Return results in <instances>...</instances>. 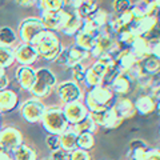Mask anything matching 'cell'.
<instances>
[{
  "mask_svg": "<svg viewBox=\"0 0 160 160\" xmlns=\"http://www.w3.org/2000/svg\"><path fill=\"white\" fill-rule=\"evenodd\" d=\"M133 106L138 113L143 115V116H148V115L156 112V98L148 92L142 93L133 102Z\"/></svg>",
  "mask_w": 160,
  "mask_h": 160,
  "instance_id": "18",
  "label": "cell"
},
{
  "mask_svg": "<svg viewBox=\"0 0 160 160\" xmlns=\"http://www.w3.org/2000/svg\"><path fill=\"white\" fill-rule=\"evenodd\" d=\"M62 109L69 126H73V124L82 122L83 119L89 116L88 109L83 102H72L68 104H63Z\"/></svg>",
  "mask_w": 160,
  "mask_h": 160,
  "instance_id": "14",
  "label": "cell"
},
{
  "mask_svg": "<svg viewBox=\"0 0 160 160\" xmlns=\"http://www.w3.org/2000/svg\"><path fill=\"white\" fill-rule=\"evenodd\" d=\"M115 102H116V96L107 86H99L88 89L83 100L89 113H100L107 111L113 107Z\"/></svg>",
  "mask_w": 160,
  "mask_h": 160,
  "instance_id": "1",
  "label": "cell"
},
{
  "mask_svg": "<svg viewBox=\"0 0 160 160\" xmlns=\"http://www.w3.org/2000/svg\"><path fill=\"white\" fill-rule=\"evenodd\" d=\"M142 67L144 69V72L151 75V76H156V75H160V60L156 59L155 56H149L146 60L142 62Z\"/></svg>",
  "mask_w": 160,
  "mask_h": 160,
  "instance_id": "37",
  "label": "cell"
},
{
  "mask_svg": "<svg viewBox=\"0 0 160 160\" xmlns=\"http://www.w3.org/2000/svg\"><path fill=\"white\" fill-rule=\"evenodd\" d=\"M40 124L48 135H62L69 127L67 119L63 113V109L55 106L46 108L43 118L40 120Z\"/></svg>",
  "mask_w": 160,
  "mask_h": 160,
  "instance_id": "3",
  "label": "cell"
},
{
  "mask_svg": "<svg viewBox=\"0 0 160 160\" xmlns=\"http://www.w3.org/2000/svg\"><path fill=\"white\" fill-rule=\"evenodd\" d=\"M33 46L39 53V58L47 60L49 63H53L64 48L58 33L52 31H46Z\"/></svg>",
  "mask_w": 160,
  "mask_h": 160,
  "instance_id": "2",
  "label": "cell"
},
{
  "mask_svg": "<svg viewBox=\"0 0 160 160\" xmlns=\"http://www.w3.org/2000/svg\"><path fill=\"white\" fill-rule=\"evenodd\" d=\"M109 18H111V15H109V13L106 11V9L99 8L91 18H88V19H86V20H88V22L91 23L93 27H96L98 29H103V28H106V27L108 26Z\"/></svg>",
  "mask_w": 160,
  "mask_h": 160,
  "instance_id": "30",
  "label": "cell"
},
{
  "mask_svg": "<svg viewBox=\"0 0 160 160\" xmlns=\"http://www.w3.org/2000/svg\"><path fill=\"white\" fill-rule=\"evenodd\" d=\"M113 109L119 115V118L122 120H127L135 116L136 109H135L133 102L127 98H116V102L113 104Z\"/></svg>",
  "mask_w": 160,
  "mask_h": 160,
  "instance_id": "24",
  "label": "cell"
},
{
  "mask_svg": "<svg viewBox=\"0 0 160 160\" xmlns=\"http://www.w3.org/2000/svg\"><path fill=\"white\" fill-rule=\"evenodd\" d=\"M159 133H160V131H159Z\"/></svg>",
  "mask_w": 160,
  "mask_h": 160,
  "instance_id": "56",
  "label": "cell"
},
{
  "mask_svg": "<svg viewBox=\"0 0 160 160\" xmlns=\"http://www.w3.org/2000/svg\"><path fill=\"white\" fill-rule=\"evenodd\" d=\"M131 28L138 38H152L153 32L158 29V16H147L142 19H135Z\"/></svg>",
  "mask_w": 160,
  "mask_h": 160,
  "instance_id": "15",
  "label": "cell"
},
{
  "mask_svg": "<svg viewBox=\"0 0 160 160\" xmlns=\"http://www.w3.org/2000/svg\"><path fill=\"white\" fill-rule=\"evenodd\" d=\"M156 16H158V29H156V32H158V36L160 38V9H159Z\"/></svg>",
  "mask_w": 160,
  "mask_h": 160,
  "instance_id": "51",
  "label": "cell"
},
{
  "mask_svg": "<svg viewBox=\"0 0 160 160\" xmlns=\"http://www.w3.org/2000/svg\"><path fill=\"white\" fill-rule=\"evenodd\" d=\"M82 27H83V20L80 19L72 9H68L66 23H64L60 33L67 38H75L79 33L80 29H82Z\"/></svg>",
  "mask_w": 160,
  "mask_h": 160,
  "instance_id": "22",
  "label": "cell"
},
{
  "mask_svg": "<svg viewBox=\"0 0 160 160\" xmlns=\"http://www.w3.org/2000/svg\"><path fill=\"white\" fill-rule=\"evenodd\" d=\"M132 83L133 82L126 73H119L113 82L109 84V88H111V91L115 93L116 98H126V95L131 92Z\"/></svg>",
  "mask_w": 160,
  "mask_h": 160,
  "instance_id": "21",
  "label": "cell"
},
{
  "mask_svg": "<svg viewBox=\"0 0 160 160\" xmlns=\"http://www.w3.org/2000/svg\"><path fill=\"white\" fill-rule=\"evenodd\" d=\"M129 49H131L132 55L139 63H142L143 60H146L147 58L151 56L149 43H148V39L146 38H136V40L131 44Z\"/></svg>",
  "mask_w": 160,
  "mask_h": 160,
  "instance_id": "25",
  "label": "cell"
},
{
  "mask_svg": "<svg viewBox=\"0 0 160 160\" xmlns=\"http://www.w3.org/2000/svg\"><path fill=\"white\" fill-rule=\"evenodd\" d=\"M0 129H2V128H0Z\"/></svg>",
  "mask_w": 160,
  "mask_h": 160,
  "instance_id": "57",
  "label": "cell"
},
{
  "mask_svg": "<svg viewBox=\"0 0 160 160\" xmlns=\"http://www.w3.org/2000/svg\"><path fill=\"white\" fill-rule=\"evenodd\" d=\"M89 115H91V118L93 119V122H95L96 126L107 128V129H113V128L119 127L120 124L123 123V120L119 118V115L113 109V107L107 109V111H104V112L89 113Z\"/></svg>",
  "mask_w": 160,
  "mask_h": 160,
  "instance_id": "17",
  "label": "cell"
},
{
  "mask_svg": "<svg viewBox=\"0 0 160 160\" xmlns=\"http://www.w3.org/2000/svg\"><path fill=\"white\" fill-rule=\"evenodd\" d=\"M15 63V47H7L0 44V67L9 68Z\"/></svg>",
  "mask_w": 160,
  "mask_h": 160,
  "instance_id": "36",
  "label": "cell"
},
{
  "mask_svg": "<svg viewBox=\"0 0 160 160\" xmlns=\"http://www.w3.org/2000/svg\"><path fill=\"white\" fill-rule=\"evenodd\" d=\"M55 91H56L58 98L63 104H68L72 102H82V99H84L80 84L73 82V80H64V82L58 83Z\"/></svg>",
  "mask_w": 160,
  "mask_h": 160,
  "instance_id": "7",
  "label": "cell"
},
{
  "mask_svg": "<svg viewBox=\"0 0 160 160\" xmlns=\"http://www.w3.org/2000/svg\"><path fill=\"white\" fill-rule=\"evenodd\" d=\"M76 138L78 135L75 133L71 127H68L67 131H64L62 135H60V144H62V149L64 151L71 152L76 148Z\"/></svg>",
  "mask_w": 160,
  "mask_h": 160,
  "instance_id": "33",
  "label": "cell"
},
{
  "mask_svg": "<svg viewBox=\"0 0 160 160\" xmlns=\"http://www.w3.org/2000/svg\"><path fill=\"white\" fill-rule=\"evenodd\" d=\"M0 160H13V159H12V155L9 151L2 149V151H0Z\"/></svg>",
  "mask_w": 160,
  "mask_h": 160,
  "instance_id": "50",
  "label": "cell"
},
{
  "mask_svg": "<svg viewBox=\"0 0 160 160\" xmlns=\"http://www.w3.org/2000/svg\"><path fill=\"white\" fill-rule=\"evenodd\" d=\"M95 146V138L93 133L86 132V133H80L76 138V148L83 149V151H88Z\"/></svg>",
  "mask_w": 160,
  "mask_h": 160,
  "instance_id": "38",
  "label": "cell"
},
{
  "mask_svg": "<svg viewBox=\"0 0 160 160\" xmlns=\"http://www.w3.org/2000/svg\"><path fill=\"white\" fill-rule=\"evenodd\" d=\"M69 160H91V158H89V153L87 151L75 148L73 151L69 152Z\"/></svg>",
  "mask_w": 160,
  "mask_h": 160,
  "instance_id": "46",
  "label": "cell"
},
{
  "mask_svg": "<svg viewBox=\"0 0 160 160\" xmlns=\"http://www.w3.org/2000/svg\"><path fill=\"white\" fill-rule=\"evenodd\" d=\"M23 144V135L18 128L7 126L0 129V146L3 149L11 152L12 149Z\"/></svg>",
  "mask_w": 160,
  "mask_h": 160,
  "instance_id": "12",
  "label": "cell"
},
{
  "mask_svg": "<svg viewBox=\"0 0 160 160\" xmlns=\"http://www.w3.org/2000/svg\"><path fill=\"white\" fill-rule=\"evenodd\" d=\"M152 78L153 76H151V75H148V73H143L135 83H136V86H138V88L140 89V91L148 92V88H149V84H151V82H152Z\"/></svg>",
  "mask_w": 160,
  "mask_h": 160,
  "instance_id": "42",
  "label": "cell"
},
{
  "mask_svg": "<svg viewBox=\"0 0 160 160\" xmlns=\"http://www.w3.org/2000/svg\"><path fill=\"white\" fill-rule=\"evenodd\" d=\"M19 40L18 31H15L13 28L4 26L0 27V44L7 47H15Z\"/></svg>",
  "mask_w": 160,
  "mask_h": 160,
  "instance_id": "29",
  "label": "cell"
},
{
  "mask_svg": "<svg viewBox=\"0 0 160 160\" xmlns=\"http://www.w3.org/2000/svg\"><path fill=\"white\" fill-rule=\"evenodd\" d=\"M46 160H48V159H46ZM49 160H52V159H49Z\"/></svg>",
  "mask_w": 160,
  "mask_h": 160,
  "instance_id": "55",
  "label": "cell"
},
{
  "mask_svg": "<svg viewBox=\"0 0 160 160\" xmlns=\"http://www.w3.org/2000/svg\"><path fill=\"white\" fill-rule=\"evenodd\" d=\"M11 155H12L13 160H36V153H35V151L31 147L26 146V144H22V146L12 149Z\"/></svg>",
  "mask_w": 160,
  "mask_h": 160,
  "instance_id": "35",
  "label": "cell"
},
{
  "mask_svg": "<svg viewBox=\"0 0 160 160\" xmlns=\"http://www.w3.org/2000/svg\"><path fill=\"white\" fill-rule=\"evenodd\" d=\"M52 160H69V152L68 151H64V149H58V151L52 152Z\"/></svg>",
  "mask_w": 160,
  "mask_h": 160,
  "instance_id": "47",
  "label": "cell"
},
{
  "mask_svg": "<svg viewBox=\"0 0 160 160\" xmlns=\"http://www.w3.org/2000/svg\"><path fill=\"white\" fill-rule=\"evenodd\" d=\"M91 58V53L86 49L78 47L76 44H71L68 47H64L63 51L60 52V55L58 56V59L55 60V64L58 66H64V67H69L71 68L75 64L79 63H84L87 59Z\"/></svg>",
  "mask_w": 160,
  "mask_h": 160,
  "instance_id": "6",
  "label": "cell"
},
{
  "mask_svg": "<svg viewBox=\"0 0 160 160\" xmlns=\"http://www.w3.org/2000/svg\"><path fill=\"white\" fill-rule=\"evenodd\" d=\"M40 18H26L18 27V36L22 43L33 44L40 39V36L46 32Z\"/></svg>",
  "mask_w": 160,
  "mask_h": 160,
  "instance_id": "5",
  "label": "cell"
},
{
  "mask_svg": "<svg viewBox=\"0 0 160 160\" xmlns=\"http://www.w3.org/2000/svg\"><path fill=\"white\" fill-rule=\"evenodd\" d=\"M38 59L39 53L32 44L20 42L15 46V62L19 66H32Z\"/></svg>",
  "mask_w": 160,
  "mask_h": 160,
  "instance_id": "13",
  "label": "cell"
},
{
  "mask_svg": "<svg viewBox=\"0 0 160 160\" xmlns=\"http://www.w3.org/2000/svg\"><path fill=\"white\" fill-rule=\"evenodd\" d=\"M99 8H100V7H99L98 0H89V2L82 4V6H80L78 9H75L73 12L76 13L82 20H86V19H88V18H91Z\"/></svg>",
  "mask_w": 160,
  "mask_h": 160,
  "instance_id": "32",
  "label": "cell"
},
{
  "mask_svg": "<svg viewBox=\"0 0 160 160\" xmlns=\"http://www.w3.org/2000/svg\"><path fill=\"white\" fill-rule=\"evenodd\" d=\"M69 127H71V129L76 135H80V133H86V132L93 133L95 131H96V127L98 126L95 124L93 119L91 118V115H89V116H87L86 119H83L82 122L73 124V126H69Z\"/></svg>",
  "mask_w": 160,
  "mask_h": 160,
  "instance_id": "34",
  "label": "cell"
},
{
  "mask_svg": "<svg viewBox=\"0 0 160 160\" xmlns=\"http://www.w3.org/2000/svg\"><path fill=\"white\" fill-rule=\"evenodd\" d=\"M147 149H148V146L146 142H143L140 139L132 140L129 143L128 158L131 160H147Z\"/></svg>",
  "mask_w": 160,
  "mask_h": 160,
  "instance_id": "27",
  "label": "cell"
},
{
  "mask_svg": "<svg viewBox=\"0 0 160 160\" xmlns=\"http://www.w3.org/2000/svg\"><path fill=\"white\" fill-rule=\"evenodd\" d=\"M56 75L47 67H40L36 69V78H35V84L31 89V93L38 99L46 98L51 93L53 88H56Z\"/></svg>",
  "mask_w": 160,
  "mask_h": 160,
  "instance_id": "4",
  "label": "cell"
},
{
  "mask_svg": "<svg viewBox=\"0 0 160 160\" xmlns=\"http://www.w3.org/2000/svg\"><path fill=\"white\" fill-rule=\"evenodd\" d=\"M113 67V66H112ZM109 67L106 66L104 63H102L100 60H95L89 67H87V73H86V79H84V86L87 89H92L95 87L103 86L104 83V78H106L107 69Z\"/></svg>",
  "mask_w": 160,
  "mask_h": 160,
  "instance_id": "10",
  "label": "cell"
},
{
  "mask_svg": "<svg viewBox=\"0 0 160 160\" xmlns=\"http://www.w3.org/2000/svg\"><path fill=\"white\" fill-rule=\"evenodd\" d=\"M46 144H47V148L51 152H55V151H58V149H60L62 148V144H60V135H47Z\"/></svg>",
  "mask_w": 160,
  "mask_h": 160,
  "instance_id": "41",
  "label": "cell"
},
{
  "mask_svg": "<svg viewBox=\"0 0 160 160\" xmlns=\"http://www.w3.org/2000/svg\"><path fill=\"white\" fill-rule=\"evenodd\" d=\"M6 68H3V67H0V76H3V75H6Z\"/></svg>",
  "mask_w": 160,
  "mask_h": 160,
  "instance_id": "53",
  "label": "cell"
},
{
  "mask_svg": "<svg viewBox=\"0 0 160 160\" xmlns=\"http://www.w3.org/2000/svg\"><path fill=\"white\" fill-rule=\"evenodd\" d=\"M115 38H116L118 43H120L123 47H127L129 48L131 47V44L136 40V33L133 32V29L131 28V26L129 27H124L122 28L120 31L116 32V35H115Z\"/></svg>",
  "mask_w": 160,
  "mask_h": 160,
  "instance_id": "31",
  "label": "cell"
},
{
  "mask_svg": "<svg viewBox=\"0 0 160 160\" xmlns=\"http://www.w3.org/2000/svg\"><path fill=\"white\" fill-rule=\"evenodd\" d=\"M2 149H3V148H2V146H0V151H2Z\"/></svg>",
  "mask_w": 160,
  "mask_h": 160,
  "instance_id": "54",
  "label": "cell"
},
{
  "mask_svg": "<svg viewBox=\"0 0 160 160\" xmlns=\"http://www.w3.org/2000/svg\"><path fill=\"white\" fill-rule=\"evenodd\" d=\"M46 108L47 107L40 102V99L32 98V99H28L26 102H23V104L20 106V115H22V118L27 123L35 124L42 120Z\"/></svg>",
  "mask_w": 160,
  "mask_h": 160,
  "instance_id": "9",
  "label": "cell"
},
{
  "mask_svg": "<svg viewBox=\"0 0 160 160\" xmlns=\"http://www.w3.org/2000/svg\"><path fill=\"white\" fill-rule=\"evenodd\" d=\"M19 104L18 93L12 89H3L0 91V113L12 112Z\"/></svg>",
  "mask_w": 160,
  "mask_h": 160,
  "instance_id": "23",
  "label": "cell"
},
{
  "mask_svg": "<svg viewBox=\"0 0 160 160\" xmlns=\"http://www.w3.org/2000/svg\"><path fill=\"white\" fill-rule=\"evenodd\" d=\"M87 2H89V0H66V3H67L66 8H67V7H69V9H72V11H75V9H78L80 6H82V4L87 3Z\"/></svg>",
  "mask_w": 160,
  "mask_h": 160,
  "instance_id": "48",
  "label": "cell"
},
{
  "mask_svg": "<svg viewBox=\"0 0 160 160\" xmlns=\"http://www.w3.org/2000/svg\"><path fill=\"white\" fill-rule=\"evenodd\" d=\"M156 112L160 115V95L156 98Z\"/></svg>",
  "mask_w": 160,
  "mask_h": 160,
  "instance_id": "52",
  "label": "cell"
},
{
  "mask_svg": "<svg viewBox=\"0 0 160 160\" xmlns=\"http://www.w3.org/2000/svg\"><path fill=\"white\" fill-rule=\"evenodd\" d=\"M131 7H132L131 0H113L112 2V12L115 15L127 12L131 9Z\"/></svg>",
  "mask_w": 160,
  "mask_h": 160,
  "instance_id": "40",
  "label": "cell"
},
{
  "mask_svg": "<svg viewBox=\"0 0 160 160\" xmlns=\"http://www.w3.org/2000/svg\"><path fill=\"white\" fill-rule=\"evenodd\" d=\"M15 3L20 7H23V8H29V7L36 6L38 0H15Z\"/></svg>",
  "mask_w": 160,
  "mask_h": 160,
  "instance_id": "49",
  "label": "cell"
},
{
  "mask_svg": "<svg viewBox=\"0 0 160 160\" xmlns=\"http://www.w3.org/2000/svg\"><path fill=\"white\" fill-rule=\"evenodd\" d=\"M67 15H68V9L64 8L58 12H43V13H40L39 18L47 31H52L58 33L62 31L64 23H66Z\"/></svg>",
  "mask_w": 160,
  "mask_h": 160,
  "instance_id": "11",
  "label": "cell"
},
{
  "mask_svg": "<svg viewBox=\"0 0 160 160\" xmlns=\"http://www.w3.org/2000/svg\"><path fill=\"white\" fill-rule=\"evenodd\" d=\"M133 15L131 12V9L124 13H119V15H111V18H109V22H108V26L107 28L109 29V32L116 35L118 31H120L122 28L124 27H129L131 24L133 23Z\"/></svg>",
  "mask_w": 160,
  "mask_h": 160,
  "instance_id": "20",
  "label": "cell"
},
{
  "mask_svg": "<svg viewBox=\"0 0 160 160\" xmlns=\"http://www.w3.org/2000/svg\"><path fill=\"white\" fill-rule=\"evenodd\" d=\"M131 12L133 19H142L147 16H156L159 9L155 7L152 0H136L131 7Z\"/></svg>",
  "mask_w": 160,
  "mask_h": 160,
  "instance_id": "19",
  "label": "cell"
},
{
  "mask_svg": "<svg viewBox=\"0 0 160 160\" xmlns=\"http://www.w3.org/2000/svg\"><path fill=\"white\" fill-rule=\"evenodd\" d=\"M35 78H36V69L32 66H19L15 71V80L18 86L23 91H29L35 84Z\"/></svg>",
  "mask_w": 160,
  "mask_h": 160,
  "instance_id": "16",
  "label": "cell"
},
{
  "mask_svg": "<svg viewBox=\"0 0 160 160\" xmlns=\"http://www.w3.org/2000/svg\"><path fill=\"white\" fill-rule=\"evenodd\" d=\"M148 43H149V49H151V55L160 60V38L159 36L149 38Z\"/></svg>",
  "mask_w": 160,
  "mask_h": 160,
  "instance_id": "43",
  "label": "cell"
},
{
  "mask_svg": "<svg viewBox=\"0 0 160 160\" xmlns=\"http://www.w3.org/2000/svg\"><path fill=\"white\" fill-rule=\"evenodd\" d=\"M136 63H139V62L135 59V56L131 52V49L127 48V47H124L122 51H120V53L116 56L118 68L122 73H127L129 71V68L133 67Z\"/></svg>",
  "mask_w": 160,
  "mask_h": 160,
  "instance_id": "26",
  "label": "cell"
},
{
  "mask_svg": "<svg viewBox=\"0 0 160 160\" xmlns=\"http://www.w3.org/2000/svg\"><path fill=\"white\" fill-rule=\"evenodd\" d=\"M100 31L102 29H98L96 27H93L88 20H83V27L79 31V33L75 36V44L78 47L91 52V49L96 44V39Z\"/></svg>",
  "mask_w": 160,
  "mask_h": 160,
  "instance_id": "8",
  "label": "cell"
},
{
  "mask_svg": "<svg viewBox=\"0 0 160 160\" xmlns=\"http://www.w3.org/2000/svg\"><path fill=\"white\" fill-rule=\"evenodd\" d=\"M71 80L76 82L78 84H83L84 79H86V73H87V66L84 63H79L75 64L71 68Z\"/></svg>",
  "mask_w": 160,
  "mask_h": 160,
  "instance_id": "39",
  "label": "cell"
},
{
  "mask_svg": "<svg viewBox=\"0 0 160 160\" xmlns=\"http://www.w3.org/2000/svg\"><path fill=\"white\" fill-rule=\"evenodd\" d=\"M148 93H151L155 98H158L160 95V75H156V76L152 78V82L148 88Z\"/></svg>",
  "mask_w": 160,
  "mask_h": 160,
  "instance_id": "45",
  "label": "cell"
},
{
  "mask_svg": "<svg viewBox=\"0 0 160 160\" xmlns=\"http://www.w3.org/2000/svg\"><path fill=\"white\" fill-rule=\"evenodd\" d=\"M143 73H146V72H144V69H143V67H142V63H136L133 67L129 68V71H128L126 75L132 80V82H136V80H138L140 76H142Z\"/></svg>",
  "mask_w": 160,
  "mask_h": 160,
  "instance_id": "44",
  "label": "cell"
},
{
  "mask_svg": "<svg viewBox=\"0 0 160 160\" xmlns=\"http://www.w3.org/2000/svg\"><path fill=\"white\" fill-rule=\"evenodd\" d=\"M67 6L66 0H38L36 7L40 13L43 12H58L62 11Z\"/></svg>",
  "mask_w": 160,
  "mask_h": 160,
  "instance_id": "28",
  "label": "cell"
}]
</instances>
